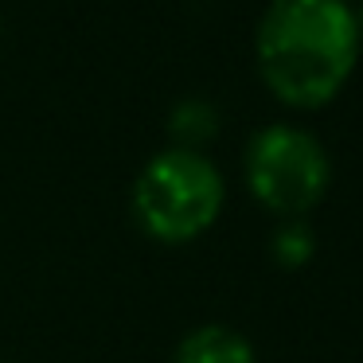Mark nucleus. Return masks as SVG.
<instances>
[{
  "label": "nucleus",
  "mask_w": 363,
  "mask_h": 363,
  "mask_svg": "<svg viewBox=\"0 0 363 363\" xmlns=\"http://www.w3.org/2000/svg\"><path fill=\"white\" fill-rule=\"evenodd\" d=\"M359 24L347 0H269L254 35L266 90L293 110H320L359 63Z\"/></svg>",
  "instance_id": "obj_1"
},
{
  "label": "nucleus",
  "mask_w": 363,
  "mask_h": 363,
  "mask_svg": "<svg viewBox=\"0 0 363 363\" xmlns=\"http://www.w3.org/2000/svg\"><path fill=\"white\" fill-rule=\"evenodd\" d=\"M223 176L203 152L164 149L141 168L133 184V219L164 246L196 242L223 211Z\"/></svg>",
  "instance_id": "obj_2"
},
{
  "label": "nucleus",
  "mask_w": 363,
  "mask_h": 363,
  "mask_svg": "<svg viewBox=\"0 0 363 363\" xmlns=\"http://www.w3.org/2000/svg\"><path fill=\"white\" fill-rule=\"evenodd\" d=\"M246 188L266 211L281 219H305L332 184V160L324 145L301 125H266L246 145Z\"/></svg>",
  "instance_id": "obj_3"
},
{
  "label": "nucleus",
  "mask_w": 363,
  "mask_h": 363,
  "mask_svg": "<svg viewBox=\"0 0 363 363\" xmlns=\"http://www.w3.org/2000/svg\"><path fill=\"white\" fill-rule=\"evenodd\" d=\"M176 363H258L250 340L223 324L191 328L176 347Z\"/></svg>",
  "instance_id": "obj_4"
},
{
  "label": "nucleus",
  "mask_w": 363,
  "mask_h": 363,
  "mask_svg": "<svg viewBox=\"0 0 363 363\" xmlns=\"http://www.w3.org/2000/svg\"><path fill=\"white\" fill-rule=\"evenodd\" d=\"M168 133H172L176 149L203 152V145L215 141V133H219V110L207 98H184L168 118Z\"/></svg>",
  "instance_id": "obj_5"
},
{
  "label": "nucleus",
  "mask_w": 363,
  "mask_h": 363,
  "mask_svg": "<svg viewBox=\"0 0 363 363\" xmlns=\"http://www.w3.org/2000/svg\"><path fill=\"white\" fill-rule=\"evenodd\" d=\"M269 250H274V262L281 269H301L308 258L316 254V238H313V227H308L305 219H285L281 227L274 230V242H269Z\"/></svg>",
  "instance_id": "obj_6"
},
{
  "label": "nucleus",
  "mask_w": 363,
  "mask_h": 363,
  "mask_svg": "<svg viewBox=\"0 0 363 363\" xmlns=\"http://www.w3.org/2000/svg\"><path fill=\"white\" fill-rule=\"evenodd\" d=\"M355 24H359V40H363V9L355 12Z\"/></svg>",
  "instance_id": "obj_7"
}]
</instances>
